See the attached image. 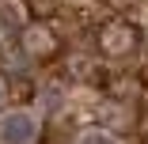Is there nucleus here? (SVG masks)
Masks as SVG:
<instances>
[{
  "label": "nucleus",
  "instance_id": "20e7f679",
  "mask_svg": "<svg viewBox=\"0 0 148 144\" xmlns=\"http://www.w3.org/2000/svg\"><path fill=\"white\" fill-rule=\"evenodd\" d=\"M27 23H31V19H27V4H23V0H0V31H4V34H12V31L23 34Z\"/></svg>",
  "mask_w": 148,
  "mask_h": 144
},
{
  "label": "nucleus",
  "instance_id": "f257e3e1",
  "mask_svg": "<svg viewBox=\"0 0 148 144\" xmlns=\"http://www.w3.org/2000/svg\"><path fill=\"white\" fill-rule=\"evenodd\" d=\"M95 46L103 49V57H129L137 46H140V31L125 19H110L99 27L95 34Z\"/></svg>",
  "mask_w": 148,
  "mask_h": 144
},
{
  "label": "nucleus",
  "instance_id": "6e6552de",
  "mask_svg": "<svg viewBox=\"0 0 148 144\" xmlns=\"http://www.w3.org/2000/svg\"><path fill=\"white\" fill-rule=\"evenodd\" d=\"M106 4H110V8H133L137 0H106Z\"/></svg>",
  "mask_w": 148,
  "mask_h": 144
},
{
  "label": "nucleus",
  "instance_id": "9d476101",
  "mask_svg": "<svg viewBox=\"0 0 148 144\" xmlns=\"http://www.w3.org/2000/svg\"><path fill=\"white\" fill-rule=\"evenodd\" d=\"M144 144H148V136H144Z\"/></svg>",
  "mask_w": 148,
  "mask_h": 144
},
{
  "label": "nucleus",
  "instance_id": "f03ea898",
  "mask_svg": "<svg viewBox=\"0 0 148 144\" xmlns=\"http://www.w3.org/2000/svg\"><path fill=\"white\" fill-rule=\"evenodd\" d=\"M19 49H23V57H31V61H53V57L61 53V38H57V31L46 27V23H27L23 34H19Z\"/></svg>",
  "mask_w": 148,
  "mask_h": 144
},
{
  "label": "nucleus",
  "instance_id": "0eeeda50",
  "mask_svg": "<svg viewBox=\"0 0 148 144\" xmlns=\"http://www.w3.org/2000/svg\"><path fill=\"white\" fill-rule=\"evenodd\" d=\"M137 129H140V133H144V136H148V102H144V106H140V121H137Z\"/></svg>",
  "mask_w": 148,
  "mask_h": 144
},
{
  "label": "nucleus",
  "instance_id": "39448f33",
  "mask_svg": "<svg viewBox=\"0 0 148 144\" xmlns=\"http://www.w3.org/2000/svg\"><path fill=\"white\" fill-rule=\"evenodd\" d=\"M76 144H118V136L110 129H84L76 136Z\"/></svg>",
  "mask_w": 148,
  "mask_h": 144
},
{
  "label": "nucleus",
  "instance_id": "7ed1b4c3",
  "mask_svg": "<svg viewBox=\"0 0 148 144\" xmlns=\"http://www.w3.org/2000/svg\"><path fill=\"white\" fill-rule=\"evenodd\" d=\"M38 136V118H31L27 110H12L0 118V140L4 144H34Z\"/></svg>",
  "mask_w": 148,
  "mask_h": 144
},
{
  "label": "nucleus",
  "instance_id": "1a4fd4ad",
  "mask_svg": "<svg viewBox=\"0 0 148 144\" xmlns=\"http://www.w3.org/2000/svg\"><path fill=\"white\" fill-rule=\"evenodd\" d=\"M4 99H8V83L0 80V106H4Z\"/></svg>",
  "mask_w": 148,
  "mask_h": 144
},
{
  "label": "nucleus",
  "instance_id": "423d86ee",
  "mask_svg": "<svg viewBox=\"0 0 148 144\" xmlns=\"http://www.w3.org/2000/svg\"><path fill=\"white\" fill-rule=\"evenodd\" d=\"M23 4H27V12H31V15H38V23L49 19V15L57 12V0H23Z\"/></svg>",
  "mask_w": 148,
  "mask_h": 144
}]
</instances>
